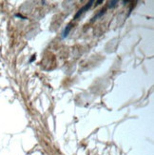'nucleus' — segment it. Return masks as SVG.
<instances>
[{"instance_id": "f257e3e1", "label": "nucleus", "mask_w": 154, "mask_h": 155, "mask_svg": "<svg viewBox=\"0 0 154 155\" xmlns=\"http://www.w3.org/2000/svg\"><path fill=\"white\" fill-rule=\"evenodd\" d=\"M93 2H94V1H90L88 4H86L82 9H80V10L78 11V12L75 15V17H74V18H75V19H77L80 15H83V13H84L87 10H89V9L90 8V7H91V5H92V3H93Z\"/></svg>"}, {"instance_id": "f03ea898", "label": "nucleus", "mask_w": 154, "mask_h": 155, "mask_svg": "<svg viewBox=\"0 0 154 155\" xmlns=\"http://www.w3.org/2000/svg\"><path fill=\"white\" fill-rule=\"evenodd\" d=\"M71 26H72V25H71V24H70V25H68V27H67V28L65 29L64 33H63V37H66L67 35H69V32L70 31V30H71V28H72Z\"/></svg>"}, {"instance_id": "7ed1b4c3", "label": "nucleus", "mask_w": 154, "mask_h": 155, "mask_svg": "<svg viewBox=\"0 0 154 155\" xmlns=\"http://www.w3.org/2000/svg\"><path fill=\"white\" fill-rule=\"evenodd\" d=\"M105 12H106V9H103V10H101V11H100V12L98 13V15H95V17L93 18V20H95L96 18H98V17H100V16H102V15H104V13H105Z\"/></svg>"}, {"instance_id": "20e7f679", "label": "nucleus", "mask_w": 154, "mask_h": 155, "mask_svg": "<svg viewBox=\"0 0 154 155\" xmlns=\"http://www.w3.org/2000/svg\"><path fill=\"white\" fill-rule=\"evenodd\" d=\"M116 3H118V1H111V2H110V8H113V7L116 6Z\"/></svg>"}]
</instances>
